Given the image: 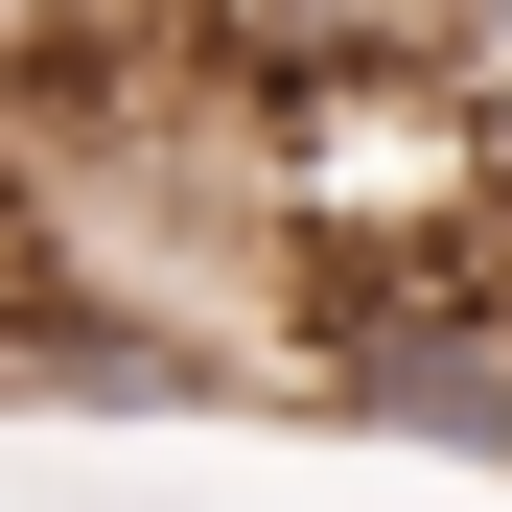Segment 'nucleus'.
Masks as SVG:
<instances>
[{"mask_svg":"<svg viewBox=\"0 0 512 512\" xmlns=\"http://www.w3.org/2000/svg\"><path fill=\"white\" fill-rule=\"evenodd\" d=\"M47 24H94V0H0V47H47Z\"/></svg>","mask_w":512,"mask_h":512,"instance_id":"obj_1","label":"nucleus"}]
</instances>
